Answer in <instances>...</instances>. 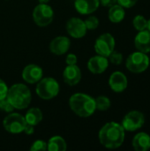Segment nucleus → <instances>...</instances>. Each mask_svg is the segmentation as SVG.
Returning a JSON list of instances; mask_svg holds the SVG:
<instances>
[{"mask_svg":"<svg viewBox=\"0 0 150 151\" xmlns=\"http://www.w3.org/2000/svg\"><path fill=\"white\" fill-rule=\"evenodd\" d=\"M69 106L72 111L80 118H89L96 111L95 100L85 93H75L69 98Z\"/></svg>","mask_w":150,"mask_h":151,"instance_id":"nucleus-2","label":"nucleus"},{"mask_svg":"<svg viewBox=\"0 0 150 151\" xmlns=\"http://www.w3.org/2000/svg\"><path fill=\"white\" fill-rule=\"evenodd\" d=\"M65 29L68 35L74 39L83 38L88 31L84 20L77 17H72L67 20L65 24Z\"/></svg>","mask_w":150,"mask_h":151,"instance_id":"nucleus-10","label":"nucleus"},{"mask_svg":"<svg viewBox=\"0 0 150 151\" xmlns=\"http://www.w3.org/2000/svg\"><path fill=\"white\" fill-rule=\"evenodd\" d=\"M54 19V11L48 4H37L33 10V19L34 23L41 27H44L51 24Z\"/></svg>","mask_w":150,"mask_h":151,"instance_id":"nucleus-6","label":"nucleus"},{"mask_svg":"<svg viewBox=\"0 0 150 151\" xmlns=\"http://www.w3.org/2000/svg\"><path fill=\"white\" fill-rule=\"evenodd\" d=\"M23 132L27 135H31V134H33L34 133V127L32 126V125H29V124H26Z\"/></svg>","mask_w":150,"mask_h":151,"instance_id":"nucleus-32","label":"nucleus"},{"mask_svg":"<svg viewBox=\"0 0 150 151\" xmlns=\"http://www.w3.org/2000/svg\"><path fill=\"white\" fill-rule=\"evenodd\" d=\"M147 29L150 31V19H148V26H147Z\"/></svg>","mask_w":150,"mask_h":151,"instance_id":"nucleus-34","label":"nucleus"},{"mask_svg":"<svg viewBox=\"0 0 150 151\" xmlns=\"http://www.w3.org/2000/svg\"><path fill=\"white\" fill-rule=\"evenodd\" d=\"M22 79L29 84H36L43 77V70L35 64L26 65L21 73Z\"/></svg>","mask_w":150,"mask_h":151,"instance_id":"nucleus-11","label":"nucleus"},{"mask_svg":"<svg viewBox=\"0 0 150 151\" xmlns=\"http://www.w3.org/2000/svg\"><path fill=\"white\" fill-rule=\"evenodd\" d=\"M67 144L65 140L60 135L52 136L47 142V150L49 151H65Z\"/></svg>","mask_w":150,"mask_h":151,"instance_id":"nucleus-20","label":"nucleus"},{"mask_svg":"<svg viewBox=\"0 0 150 151\" xmlns=\"http://www.w3.org/2000/svg\"><path fill=\"white\" fill-rule=\"evenodd\" d=\"M85 25L88 30H95L99 26V19L96 16L90 15L88 16L85 20Z\"/></svg>","mask_w":150,"mask_h":151,"instance_id":"nucleus-24","label":"nucleus"},{"mask_svg":"<svg viewBox=\"0 0 150 151\" xmlns=\"http://www.w3.org/2000/svg\"><path fill=\"white\" fill-rule=\"evenodd\" d=\"M109 86L111 89L116 93L124 92L128 86L126 75L120 71L113 72L109 78Z\"/></svg>","mask_w":150,"mask_h":151,"instance_id":"nucleus-13","label":"nucleus"},{"mask_svg":"<svg viewBox=\"0 0 150 151\" xmlns=\"http://www.w3.org/2000/svg\"><path fill=\"white\" fill-rule=\"evenodd\" d=\"M126 138V130L121 124L114 121L106 123L98 133L100 143L106 149L115 150L122 146Z\"/></svg>","mask_w":150,"mask_h":151,"instance_id":"nucleus-1","label":"nucleus"},{"mask_svg":"<svg viewBox=\"0 0 150 151\" xmlns=\"http://www.w3.org/2000/svg\"><path fill=\"white\" fill-rule=\"evenodd\" d=\"M149 65L150 59L148 54L139 50L131 53L126 60L127 70L133 73H141L145 72Z\"/></svg>","mask_w":150,"mask_h":151,"instance_id":"nucleus-5","label":"nucleus"},{"mask_svg":"<svg viewBox=\"0 0 150 151\" xmlns=\"http://www.w3.org/2000/svg\"><path fill=\"white\" fill-rule=\"evenodd\" d=\"M6 99L14 109L24 110L29 106L32 100V95L27 85L15 83L8 88Z\"/></svg>","mask_w":150,"mask_h":151,"instance_id":"nucleus-3","label":"nucleus"},{"mask_svg":"<svg viewBox=\"0 0 150 151\" xmlns=\"http://www.w3.org/2000/svg\"><path fill=\"white\" fill-rule=\"evenodd\" d=\"M36 84L35 92L43 100L53 99L58 95L60 90L59 83L52 77H42Z\"/></svg>","mask_w":150,"mask_h":151,"instance_id":"nucleus-4","label":"nucleus"},{"mask_svg":"<svg viewBox=\"0 0 150 151\" xmlns=\"http://www.w3.org/2000/svg\"><path fill=\"white\" fill-rule=\"evenodd\" d=\"M27 122L25 117L17 112H10L3 120V126L6 132L18 134L24 131Z\"/></svg>","mask_w":150,"mask_h":151,"instance_id":"nucleus-7","label":"nucleus"},{"mask_svg":"<svg viewBox=\"0 0 150 151\" xmlns=\"http://www.w3.org/2000/svg\"><path fill=\"white\" fill-rule=\"evenodd\" d=\"M134 45L139 51L147 54L150 52V31L148 29L139 31L134 38Z\"/></svg>","mask_w":150,"mask_h":151,"instance_id":"nucleus-17","label":"nucleus"},{"mask_svg":"<svg viewBox=\"0 0 150 151\" xmlns=\"http://www.w3.org/2000/svg\"><path fill=\"white\" fill-rule=\"evenodd\" d=\"M78 62V58L77 56L73 53H69L67 54L66 58H65V63L67 65H77Z\"/></svg>","mask_w":150,"mask_h":151,"instance_id":"nucleus-30","label":"nucleus"},{"mask_svg":"<svg viewBox=\"0 0 150 151\" xmlns=\"http://www.w3.org/2000/svg\"><path fill=\"white\" fill-rule=\"evenodd\" d=\"M31 151H46L47 150V142L42 140H36L33 142L30 147Z\"/></svg>","mask_w":150,"mask_h":151,"instance_id":"nucleus-26","label":"nucleus"},{"mask_svg":"<svg viewBox=\"0 0 150 151\" xmlns=\"http://www.w3.org/2000/svg\"><path fill=\"white\" fill-rule=\"evenodd\" d=\"M138 1L139 0H118V4L124 8H132L138 3Z\"/></svg>","mask_w":150,"mask_h":151,"instance_id":"nucleus-29","label":"nucleus"},{"mask_svg":"<svg viewBox=\"0 0 150 151\" xmlns=\"http://www.w3.org/2000/svg\"><path fill=\"white\" fill-rule=\"evenodd\" d=\"M132 145L136 151H148L150 150V135L145 132L138 133L133 139Z\"/></svg>","mask_w":150,"mask_h":151,"instance_id":"nucleus-18","label":"nucleus"},{"mask_svg":"<svg viewBox=\"0 0 150 151\" xmlns=\"http://www.w3.org/2000/svg\"><path fill=\"white\" fill-rule=\"evenodd\" d=\"M133 25L134 27V28L137 31H142L147 29V26H148V19L141 14L136 15L133 19Z\"/></svg>","mask_w":150,"mask_h":151,"instance_id":"nucleus-23","label":"nucleus"},{"mask_svg":"<svg viewBox=\"0 0 150 151\" xmlns=\"http://www.w3.org/2000/svg\"><path fill=\"white\" fill-rule=\"evenodd\" d=\"M118 4V0H100V4L104 7H111L112 5Z\"/></svg>","mask_w":150,"mask_h":151,"instance_id":"nucleus-31","label":"nucleus"},{"mask_svg":"<svg viewBox=\"0 0 150 151\" xmlns=\"http://www.w3.org/2000/svg\"><path fill=\"white\" fill-rule=\"evenodd\" d=\"M50 0H38L40 4H48Z\"/></svg>","mask_w":150,"mask_h":151,"instance_id":"nucleus-33","label":"nucleus"},{"mask_svg":"<svg viewBox=\"0 0 150 151\" xmlns=\"http://www.w3.org/2000/svg\"><path fill=\"white\" fill-rule=\"evenodd\" d=\"M115 38L110 33L102 34L97 37L95 42L94 49L96 54L108 58L111 53L115 50Z\"/></svg>","mask_w":150,"mask_h":151,"instance_id":"nucleus-8","label":"nucleus"},{"mask_svg":"<svg viewBox=\"0 0 150 151\" xmlns=\"http://www.w3.org/2000/svg\"><path fill=\"white\" fill-rule=\"evenodd\" d=\"M71 47V41L67 36L59 35L52 39L50 42V50L52 54L62 56L68 52Z\"/></svg>","mask_w":150,"mask_h":151,"instance_id":"nucleus-12","label":"nucleus"},{"mask_svg":"<svg viewBox=\"0 0 150 151\" xmlns=\"http://www.w3.org/2000/svg\"><path fill=\"white\" fill-rule=\"evenodd\" d=\"M109 19L112 23H120L126 17V11L123 6L118 4H116L110 7L108 12Z\"/></svg>","mask_w":150,"mask_h":151,"instance_id":"nucleus-19","label":"nucleus"},{"mask_svg":"<svg viewBox=\"0 0 150 151\" xmlns=\"http://www.w3.org/2000/svg\"><path fill=\"white\" fill-rule=\"evenodd\" d=\"M109 63L108 58L97 54L88 59V69L94 74H102L107 70Z\"/></svg>","mask_w":150,"mask_h":151,"instance_id":"nucleus-14","label":"nucleus"},{"mask_svg":"<svg viewBox=\"0 0 150 151\" xmlns=\"http://www.w3.org/2000/svg\"><path fill=\"white\" fill-rule=\"evenodd\" d=\"M145 124V115L139 111H132L125 115L121 125L126 131L135 132L141 129Z\"/></svg>","mask_w":150,"mask_h":151,"instance_id":"nucleus-9","label":"nucleus"},{"mask_svg":"<svg viewBox=\"0 0 150 151\" xmlns=\"http://www.w3.org/2000/svg\"><path fill=\"white\" fill-rule=\"evenodd\" d=\"M81 70L77 65H67L63 72L64 81L69 86L77 85L81 80Z\"/></svg>","mask_w":150,"mask_h":151,"instance_id":"nucleus-15","label":"nucleus"},{"mask_svg":"<svg viewBox=\"0 0 150 151\" xmlns=\"http://www.w3.org/2000/svg\"><path fill=\"white\" fill-rule=\"evenodd\" d=\"M95 100L96 110H98L100 111H106L111 106V99L105 96H99L96 98H95Z\"/></svg>","mask_w":150,"mask_h":151,"instance_id":"nucleus-22","label":"nucleus"},{"mask_svg":"<svg viewBox=\"0 0 150 151\" xmlns=\"http://www.w3.org/2000/svg\"><path fill=\"white\" fill-rule=\"evenodd\" d=\"M24 117H25L27 124H29V125L35 127L39 123L42 122V120L43 119V114L39 108L33 107V108H30L27 111V113Z\"/></svg>","mask_w":150,"mask_h":151,"instance_id":"nucleus-21","label":"nucleus"},{"mask_svg":"<svg viewBox=\"0 0 150 151\" xmlns=\"http://www.w3.org/2000/svg\"><path fill=\"white\" fill-rule=\"evenodd\" d=\"M13 110H14L13 106L9 103V101L6 98L0 100V111L6 112V113H10V112H12Z\"/></svg>","mask_w":150,"mask_h":151,"instance_id":"nucleus-27","label":"nucleus"},{"mask_svg":"<svg viewBox=\"0 0 150 151\" xmlns=\"http://www.w3.org/2000/svg\"><path fill=\"white\" fill-rule=\"evenodd\" d=\"M8 88H8L7 84L2 79H0V100L6 98Z\"/></svg>","mask_w":150,"mask_h":151,"instance_id":"nucleus-28","label":"nucleus"},{"mask_svg":"<svg viewBox=\"0 0 150 151\" xmlns=\"http://www.w3.org/2000/svg\"><path fill=\"white\" fill-rule=\"evenodd\" d=\"M108 59H109V62H111V64L118 65H121L123 62V55L119 51H117L114 50L111 53V55L108 57Z\"/></svg>","mask_w":150,"mask_h":151,"instance_id":"nucleus-25","label":"nucleus"},{"mask_svg":"<svg viewBox=\"0 0 150 151\" xmlns=\"http://www.w3.org/2000/svg\"><path fill=\"white\" fill-rule=\"evenodd\" d=\"M100 5V0H75L74 8L81 15H89L95 12Z\"/></svg>","mask_w":150,"mask_h":151,"instance_id":"nucleus-16","label":"nucleus"}]
</instances>
